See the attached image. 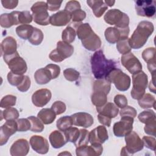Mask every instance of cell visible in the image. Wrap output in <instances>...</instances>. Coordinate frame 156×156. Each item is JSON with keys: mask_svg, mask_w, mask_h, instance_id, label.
Returning <instances> with one entry per match:
<instances>
[{"mask_svg": "<svg viewBox=\"0 0 156 156\" xmlns=\"http://www.w3.org/2000/svg\"><path fill=\"white\" fill-rule=\"evenodd\" d=\"M91 71L96 79H104L116 68V62L106 58L102 50L96 51L91 58Z\"/></svg>", "mask_w": 156, "mask_h": 156, "instance_id": "6da1fadb", "label": "cell"}, {"mask_svg": "<svg viewBox=\"0 0 156 156\" xmlns=\"http://www.w3.org/2000/svg\"><path fill=\"white\" fill-rule=\"evenodd\" d=\"M154 29L152 23L147 21L140 22L129 39L131 48L138 49L143 47L149 37L152 34Z\"/></svg>", "mask_w": 156, "mask_h": 156, "instance_id": "7a4b0ae2", "label": "cell"}, {"mask_svg": "<svg viewBox=\"0 0 156 156\" xmlns=\"http://www.w3.org/2000/svg\"><path fill=\"white\" fill-rule=\"evenodd\" d=\"M105 79L109 82L114 83L116 88L121 91L127 90L130 85V77L118 68L112 70Z\"/></svg>", "mask_w": 156, "mask_h": 156, "instance_id": "3957f363", "label": "cell"}, {"mask_svg": "<svg viewBox=\"0 0 156 156\" xmlns=\"http://www.w3.org/2000/svg\"><path fill=\"white\" fill-rule=\"evenodd\" d=\"M133 88L131 96L133 99L139 100L145 93L147 85V76L143 72L140 71L132 76Z\"/></svg>", "mask_w": 156, "mask_h": 156, "instance_id": "277c9868", "label": "cell"}, {"mask_svg": "<svg viewBox=\"0 0 156 156\" xmlns=\"http://www.w3.org/2000/svg\"><path fill=\"white\" fill-rule=\"evenodd\" d=\"M126 147L121 149V155H132L142 150L144 147L143 140L135 132H130L125 136Z\"/></svg>", "mask_w": 156, "mask_h": 156, "instance_id": "5b68a950", "label": "cell"}, {"mask_svg": "<svg viewBox=\"0 0 156 156\" xmlns=\"http://www.w3.org/2000/svg\"><path fill=\"white\" fill-rule=\"evenodd\" d=\"M105 21L110 25H115L116 27L124 28L129 26V18L127 14L118 9L109 10L104 15Z\"/></svg>", "mask_w": 156, "mask_h": 156, "instance_id": "8992f818", "label": "cell"}, {"mask_svg": "<svg viewBox=\"0 0 156 156\" xmlns=\"http://www.w3.org/2000/svg\"><path fill=\"white\" fill-rule=\"evenodd\" d=\"M32 17L35 23L41 26L50 23V17L48 12L47 4L43 1L37 2L31 7Z\"/></svg>", "mask_w": 156, "mask_h": 156, "instance_id": "52a82bcc", "label": "cell"}, {"mask_svg": "<svg viewBox=\"0 0 156 156\" xmlns=\"http://www.w3.org/2000/svg\"><path fill=\"white\" fill-rule=\"evenodd\" d=\"M73 52L74 48L71 44L59 41L57 43V48L51 51L49 57L51 60L55 62H60L71 56Z\"/></svg>", "mask_w": 156, "mask_h": 156, "instance_id": "ba28073f", "label": "cell"}, {"mask_svg": "<svg viewBox=\"0 0 156 156\" xmlns=\"http://www.w3.org/2000/svg\"><path fill=\"white\" fill-rule=\"evenodd\" d=\"M4 62L9 66L10 71L16 74H23L27 71V66L25 60L21 57L17 52L15 54L4 57Z\"/></svg>", "mask_w": 156, "mask_h": 156, "instance_id": "9c48e42d", "label": "cell"}, {"mask_svg": "<svg viewBox=\"0 0 156 156\" xmlns=\"http://www.w3.org/2000/svg\"><path fill=\"white\" fill-rule=\"evenodd\" d=\"M156 1L153 0H138L135 2V9L138 15L153 17L155 14Z\"/></svg>", "mask_w": 156, "mask_h": 156, "instance_id": "30bf717a", "label": "cell"}, {"mask_svg": "<svg viewBox=\"0 0 156 156\" xmlns=\"http://www.w3.org/2000/svg\"><path fill=\"white\" fill-rule=\"evenodd\" d=\"M133 118L130 116H121L119 121L113 125V133L118 137L125 136L133 129Z\"/></svg>", "mask_w": 156, "mask_h": 156, "instance_id": "8fae6325", "label": "cell"}, {"mask_svg": "<svg viewBox=\"0 0 156 156\" xmlns=\"http://www.w3.org/2000/svg\"><path fill=\"white\" fill-rule=\"evenodd\" d=\"M129 34V27L124 28L110 27L105 30V37L108 42L114 44L120 40L127 38Z\"/></svg>", "mask_w": 156, "mask_h": 156, "instance_id": "7c38bea8", "label": "cell"}, {"mask_svg": "<svg viewBox=\"0 0 156 156\" xmlns=\"http://www.w3.org/2000/svg\"><path fill=\"white\" fill-rule=\"evenodd\" d=\"M121 63L132 74L137 73L142 69V65L140 60L130 52L121 56Z\"/></svg>", "mask_w": 156, "mask_h": 156, "instance_id": "4fadbf2b", "label": "cell"}, {"mask_svg": "<svg viewBox=\"0 0 156 156\" xmlns=\"http://www.w3.org/2000/svg\"><path fill=\"white\" fill-rule=\"evenodd\" d=\"M18 130V125L15 120H8L1 127L0 145L5 144L9 137Z\"/></svg>", "mask_w": 156, "mask_h": 156, "instance_id": "5bb4252c", "label": "cell"}, {"mask_svg": "<svg viewBox=\"0 0 156 156\" xmlns=\"http://www.w3.org/2000/svg\"><path fill=\"white\" fill-rule=\"evenodd\" d=\"M51 92L46 88L37 90L32 96V101L34 105L43 107L46 105L51 99Z\"/></svg>", "mask_w": 156, "mask_h": 156, "instance_id": "9a60e30c", "label": "cell"}, {"mask_svg": "<svg viewBox=\"0 0 156 156\" xmlns=\"http://www.w3.org/2000/svg\"><path fill=\"white\" fill-rule=\"evenodd\" d=\"M108 138L105 127L99 126L89 133V142L92 144H102Z\"/></svg>", "mask_w": 156, "mask_h": 156, "instance_id": "2e32d148", "label": "cell"}, {"mask_svg": "<svg viewBox=\"0 0 156 156\" xmlns=\"http://www.w3.org/2000/svg\"><path fill=\"white\" fill-rule=\"evenodd\" d=\"M32 149L40 154H46L49 151V143L48 140L39 135L32 136L29 141Z\"/></svg>", "mask_w": 156, "mask_h": 156, "instance_id": "e0dca14e", "label": "cell"}, {"mask_svg": "<svg viewBox=\"0 0 156 156\" xmlns=\"http://www.w3.org/2000/svg\"><path fill=\"white\" fill-rule=\"evenodd\" d=\"M73 125L85 128L90 127L93 124V116L85 112L76 113L71 116Z\"/></svg>", "mask_w": 156, "mask_h": 156, "instance_id": "ac0fdd59", "label": "cell"}, {"mask_svg": "<svg viewBox=\"0 0 156 156\" xmlns=\"http://www.w3.org/2000/svg\"><path fill=\"white\" fill-rule=\"evenodd\" d=\"M103 147L101 144H92L91 146L82 145L77 147L76 153L77 156L100 155L102 153Z\"/></svg>", "mask_w": 156, "mask_h": 156, "instance_id": "d6986e66", "label": "cell"}, {"mask_svg": "<svg viewBox=\"0 0 156 156\" xmlns=\"http://www.w3.org/2000/svg\"><path fill=\"white\" fill-rule=\"evenodd\" d=\"M29 151V144L26 139H19L15 141L10 149L12 156L26 155Z\"/></svg>", "mask_w": 156, "mask_h": 156, "instance_id": "ffe728a7", "label": "cell"}, {"mask_svg": "<svg viewBox=\"0 0 156 156\" xmlns=\"http://www.w3.org/2000/svg\"><path fill=\"white\" fill-rule=\"evenodd\" d=\"M1 48L3 58L11 56L17 52L16 41L12 37H6L1 42Z\"/></svg>", "mask_w": 156, "mask_h": 156, "instance_id": "44dd1931", "label": "cell"}, {"mask_svg": "<svg viewBox=\"0 0 156 156\" xmlns=\"http://www.w3.org/2000/svg\"><path fill=\"white\" fill-rule=\"evenodd\" d=\"M71 19V13L65 10H60L50 17V23L52 26H63L66 25Z\"/></svg>", "mask_w": 156, "mask_h": 156, "instance_id": "7402d4cb", "label": "cell"}, {"mask_svg": "<svg viewBox=\"0 0 156 156\" xmlns=\"http://www.w3.org/2000/svg\"><path fill=\"white\" fill-rule=\"evenodd\" d=\"M20 12L13 11L10 13H3L0 16V24L1 27L9 28L13 25L19 24L18 16Z\"/></svg>", "mask_w": 156, "mask_h": 156, "instance_id": "603a6c76", "label": "cell"}, {"mask_svg": "<svg viewBox=\"0 0 156 156\" xmlns=\"http://www.w3.org/2000/svg\"><path fill=\"white\" fill-rule=\"evenodd\" d=\"M82 45L88 50L93 51L99 49L101 46L100 38L93 31L85 39L81 40Z\"/></svg>", "mask_w": 156, "mask_h": 156, "instance_id": "cb8c5ba5", "label": "cell"}, {"mask_svg": "<svg viewBox=\"0 0 156 156\" xmlns=\"http://www.w3.org/2000/svg\"><path fill=\"white\" fill-rule=\"evenodd\" d=\"M49 139L52 146L55 149L62 147L68 142L64 132L60 130L53 131L50 134Z\"/></svg>", "mask_w": 156, "mask_h": 156, "instance_id": "d4e9b609", "label": "cell"}, {"mask_svg": "<svg viewBox=\"0 0 156 156\" xmlns=\"http://www.w3.org/2000/svg\"><path fill=\"white\" fill-rule=\"evenodd\" d=\"M34 78L38 84L43 85L50 82L52 79V76L50 70L45 66L36 71L34 74Z\"/></svg>", "mask_w": 156, "mask_h": 156, "instance_id": "484cf974", "label": "cell"}, {"mask_svg": "<svg viewBox=\"0 0 156 156\" xmlns=\"http://www.w3.org/2000/svg\"><path fill=\"white\" fill-rule=\"evenodd\" d=\"M96 110L99 114L107 116L111 118H115L119 112L118 107L112 102H107L101 107H96Z\"/></svg>", "mask_w": 156, "mask_h": 156, "instance_id": "4316f807", "label": "cell"}, {"mask_svg": "<svg viewBox=\"0 0 156 156\" xmlns=\"http://www.w3.org/2000/svg\"><path fill=\"white\" fill-rule=\"evenodd\" d=\"M87 3L92 9L94 15L98 17H101L107 9L108 6L103 1H87Z\"/></svg>", "mask_w": 156, "mask_h": 156, "instance_id": "83f0119b", "label": "cell"}, {"mask_svg": "<svg viewBox=\"0 0 156 156\" xmlns=\"http://www.w3.org/2000/svg\"><path fill=\"white\" fill-rule=\"evenodd\" d=\"M56 114L52 108H43L37 115V117L44 124L52 123L56 118Z\"/></svg>", "mask_w": 156, "mask_h": 156, "instance_id": "f1b7e54d", "label": "cell"}, {"mask_svg": "<svg viewBox=\"0 0 156 156\" xmlns=\"http://www.w3.org/2000/svg\"><path fill=\"white\" fill-rule=\"evenodd\" d=\"M34 27L29 24H21L16 28V34L23 40L29 39L32 35Z\"/></svg>", "mask_w": 156, "mask_h": 156, "instance_id": "f546056e", "label": "cell"}, {"mask_svg": "<svg viewBox=\"0 0 156 156\" xmlns=\"http://www.w3.org/2000/svg\"><path fill=\"white\" fill-rule=\"evenodd\" d=\"M111 88L110 82L107 79H98L93 85V91H98L104 93L108 94Z\"/></svg>", "mask_w": 156, "mask_h": 156, "instance_id": "4dcf8cb0", "label": "cell"}, {"mask_svg": "<svg viewBox=\"0 0 156 156\" xmlns=\"http://www.w3.org/2000/svg\"><path fill=\"white\" fill-rule=\"evenodd\" d=\"M138 104L143 108L154 107L155 109V99L151 94L146 93L138 100Z\"/></svg>", "mask_w": 156, "mask_h": 156, "instance_id": "1f68e13d", "label": "cell"}, {"mask_svg": "<svg viewBox=\"0 0 156 156\" xmlns=\"http://www.w3.org/2000/svg\"><path fill=\"white\" fill-rule=\"evenodd\" d=\"M77 27V35L80 40L85 39L90 34L93 30L88 23H79Z\"/></svg>", "mask_w": 156, "mask_h": 156, "instance_id": "d6a6232c", "label": "cell"}, {"mask_svg": "<svg viewBox=\"0 0 156 156\" xmlns=\"http://www.w3.org/2000/svg\"><path fill=\"white\" fill-rule=\"evenodd\" d=\"M107 95L104 93L94 91L91 95V102L96 107H101L107 103Z\"/></svg>", "mask_w": 156, "mask_h": 156, "instance_id": "836d02e7", "label": "cell"}, {"mask_svg": "<svg viewBox=\"0 0 156 156\" xmlns=\"http://www.w3.org/2000/svg\"><path fill=\"white\" fill-rule=\"evenodd\" d=\"M138 119L145 124L156 121L155 113L152 110H145L138 115Z\"/></svg>", "mask_w": 156, "mask_h": 156, "instance_id": "e575fe53", "label": "cell"}, {"mask_svg": "<svg viewBox=\"0 0 156 156\" xmlns=\"http://www.w3.org/2000/svg\"><path fill=\"white\" fill-rule=\"evenodd\" d=\"M73 126V121L71 116H65L60 118L57 121V129L64 132Z\"/></svg>", "mask_w": 156, "mask_h": 156, "instance_id": "d590c367", "label": "cell"}, {"mask_svg": "<svg viewBox=\"0 0 156 156\" xmlns=\"http://www.w3.org/2000/svg\"><path fill=\"white\" fill-rule=\"evenodd\" d=\"M30 122V130L34 132H41L44 130V125L43 122L38 118L30 116L27 118Z\"/></svg>", "mask_w": 156, "mask_h": 156, "instance_id": "8d00e7d4", "label": "cell"}, {"mask_svg": "<svg viewBox=\"0 0 156 156\" xmlns=\"http://www.w3.org/2000/svg\"><path fill=\"white\" fill-rule=\"evenodd\" d=\"M1 120L4 118L6 121L8 120H15L19 117L18 111L13 107L7 108L4 111H1Z\"/></svg>", "mask_w": 156, "mask_h": 156, "instance_id": "74e56055", "label": "cell"}, {"mask_svg": "<svg viewBox=\"0 0 156 156\" xmlns=\"http://www.w3.org/2000/svg\"><path fill=\"white\" fill-rule=\"evenodd\" d=\"M68 141L75 144L80 134V129L77 127H71L63 132Z\"/></svg>", "mask_w": 156, "mask_h": 156, "instance_id": "f35d334b", "label": "cell"}, {"mask_svg": "<svg viewBox=\"0 0 156 156\" xmlns=\"http://www.w3.org/2000/svg\"><path fill=\"white\" fill-rule=\"evenodd\" d=\"M76 35V32L74 28L71 26H68L63 32L62 38L63 41L68 43H71L73 42L75 40Z\"/></svg>", "mask_w": 156, "mask_h": 156, "instance_id": "ab89813d", "label": "cell"}, {"mask_svg": "<svg viewBox=\"0 0 156 156\" xmlns=\"http://www.w3.org/2000/svg\"><path fill=\"white\" fill-rule=\"evenodd\" d=\"M43 39V34L42 31L37 27H34L33 33L29 39V41L33 45H38L41 44Z\"/></svg>", "mask_w": 156, "mask_h": 156, "instance_id": "60d3db41", "label": "cell"}, {"mask_svg": "<svg viewBox=\"0 0 156 156\" xmlns=\"http://www.w3.org/2000/svg\"><path fill=\"white\" fill-rule=\"evenodd\" d=\"M116 48L122 54H126L130 52L132 48L129 44V39L127 38L119 40L116 44Z\"/></svg>", "mask_w": 156, "mask_h": 156, "instance_id": "b9f144b4", "label": "cell"}, {"mask_svg": "<svg viewBox=\"0 0 156 156\" xmlns=\"http://www.w3.org/2000/svg\"><path fill=\"white\" fill-rule=\"evenodd\" d=\"M144 60L147 63L155 62V48H148L144 49L142 53Z\"/></svg>", "mask_w": 156, "mask_h": 156, "instance_id": "7bdbcfd3", "label": "cell"}, {"mask_svg": "<svg viewBox=\"0 0 156 156\" xmlns=\"http://www.w3.org/2000/svg\"><path fill=\"white\" fill-rule=\"evenodd\" d=\"M89 143V132L87 130L81 129H80V134L79 138L74 144L76 147L82 146V145H87Z\"/></svg>", "mask_w": 156, "mask_h": 156, "instance_id": "ee69618b", "label": "cell"}, {"mask_svg": "<svg viewBox=\"0 0 156 156\" xmlns=\"http://www.w3.org/2000/svg\"><path fill=\"white\" fill-rule=\"evenodd\" d=\"M23 74H16L10 71L7 74V80L10 84L13 86L18 87L21 84L24 79Z\"/></svg>", "mask_w": 156, "mask_h": 156, "instance_id": "f6af8a7d", "label": "cell"}, {"mask_svg": "<svg viewBox=\"0 0 156 156\" xmlns=\"http://www.w3.org/2000/svg\"><path fill=\"white\" fill-rule=\"evenodd\" d=\"M16 100V96L12 94L6 95L4 96L1 100L0 106L1 108H5L10 107L15 105Z\"/></svg>", "mask_w": 156, "mask_h": 156, "instance_id": "bcb514c9", "label": "cell"}, {"mask_svg": "<svg viewBox=\"0 0 156 156\" xmlns=\"http://www.w3.org/2000/svg\"><path fill=\"white\" fill-rule=\"evenodd\" d=\"M63 75L67 80L73 82L78 80L80 74L73 68H67L63 71Z\"/></svg>", "mask_w": 156, "mask_h": 156, "instance_id": "7dc6e473", "label": "cell"}, {"mask_svg": "<svg viewBox=\"0 0 156 156\" xmlns=\"http://www.w3.org/2000/svg\"><path fill=\"white\" fill-rule=\"evenodd\" d=\"M33 20L32 15H30L29 11H23L20 12L18 16L19 24H29L32 22Z\"/></svg>", "mask_w": 156, "mask_h": 156, "instance_id": "c3c4849f", "label": "cell"}, {"mask_svg": "<svg viewBox=\"0 0 156 156\" xmlns=\"http://www.w3.org/2000/svg\"><path fill=\"white\" fill-rule=\"evenodd\" d=\"M18 125V131L26 132L30 129V122L28 118L19 119L16 121Z\"/></svg>", "mask_w": 156, "mask_h": 156, "instance_id": "681fc988", "label": "cell"}, {"mask_svg": "<svg viewBox=\"0 0 156 156\" xmlns=\"http://www.w3.org/2000/svg\"><path fill=\"white\" fill-rule=\"evenodd\" d=\"M71 19L74 23H80L82 20H83L86 17V13L81 10L79 9L74 12H73L71 14Z\"/></svg>", "mask_w": 156, "mask_h": 156, "instance_id": "f907efd6", "label": "cell"}, {"mask_svg": "<svg viewBox=\"0 0 156 156\" xmlns=\"http://www.w3.org/2000/svg\"><path fill=\"white\" fill-rule=\"evenodd\" d=\"M51 108L54 111V112L57 115H58L65 112L66 107L64 102L58 101H55L52 105Z\"/></svg>", "mask_w": 156, "mask_h": 156, "instance_id": "816d5d0a", "label": "cell"}, {"mask_svg": "<svg viewBox=\"0 0 156 156\" xmlns=\"http://www.w3.org/2000/svg\"><path fill=\"white\" fill-rule=\"evenodd\" d=\"M121 116H130L134 118L136 116V110L132 107L126 106L120 111Z\"/></svg>", "mask_w": 156, "mask_h": 156, "instance_id": "f5cc1de1", "label": "cell"}, {"mask_svg": "<svg viewBox=\"0 0 156 156\" xmlns=\"http://www.w3.org/2000/svg\"><path fill=\"white\" fill-rule=\"evenodd\" d=\"M142 140H143L144 146H145V147H146L147 148L151 149L154 151H155L156 140H155V138L151 137V136H143Z\"/></svg>", "mask_w": 156, "mask_h": 156, "instance_id": "db71d44e", "label": "cell"}, {"mask_svg": "<svg viewBox=\"0 0 156 156\" xmlns=\"http://www.w3.org/2000/svg\"><path fill=\"white\" fill-rule=\"evenodd\" d=\"M114 102L118 107L121 108L127 105V99L126 96L122 94L116 95L114 98Z\"/></svg>", "mask_w": 156, "mask_h": 156, "instance_id": "11a10c76", "label": "cell"}, {"mask_svg": "<svg viewBox=\"0 0 156 156\" xmlns=\"http://www.w3.org/2000/svg\"><path fill=\"white\" fill-rule=\"evenodd\" d=\"M79 9H80V4L77 1H70L68 2L65 8V10L69 12L71 14Z\"/></svg>", "mask_w": 156, "mask_h": 156, "instance_id": "9f6ffc18", "label": "cell"}, {"mask_svg": "<svg viewBox=\"0 0 156 156\" xmlns=\"http://www.w3.org/2000/svg\"><path fill=\"white\" fill-rule=\"evenodd\" d=\"M30 87V79L27 76H24L23 82L17 87V89L21 92L27 91Z\"/></svg>", "mask_w": 156, "mask_h": 156, "instance_id": "6f0895ef", "label": "cell"}, {"mask_svg": "<svg viewBox=\"0 0 156 156\" xmlns=\"http://www.w3.org/2000/svg\"><path fill=\"white\" fill-rule=\"evenodd\" d=\"M46 66L50 70L52 76V79H56L59 76L60 73V68L59 66L55 64H49Z\"/></svg>", "mask_w": 156, "mask_h": 156, "instance_id": "680465c9", "label": "cell"}, {"mask_svg": "<svg viewBox=\"0 0 156 156\" xmlns=\"http://www.w3.org/2000/svg\"><path fill=\"white\" fill-rule=\"evenodd\" d=\"M155 127H156V121L146 124L145 127L144 128L145 133L148 135H153L154 136H155V132H156Z\"/></svg>", "mask_w": 156, "mask_h": 156, "instance_id": "91938a15", "label": "cell"}, {"mask_svg": "<svg viewBox=\"0 0 156 156\" xmlns=\"http://www.w3.org/2000/svg\"><path fill=\"white\" fill-rule=\"evenodd\" d=\"M62 1H48L46 2L48 9L50 11H56L60 7Z\"/></svg>", "mask_w": 156, "mask_h": 156, "instance_id": "94428289", "label": "cell"}, {"mask_svg": "<svg viewBox=\"0 0 156 156\" xmlns=\"http://www.w3.org/2000/svg\"><path fill=\"white\" fill-rule=\"evenodd\" d=\"M1 3L4 8L8 9H13L17 6L18 1L16 0H5L1 1Z\"/></svg>", "mask_w": 156, "mask_h": 156, "instance_id": "6125c7cd", "label": "cell"}, {"mask_svg": "<svg viewBox=\"0 0 156 156\" xmlns=\"http://www.w3.org/2000/svg\"><path fill=\"white\" fill-rule=\"evenodd\" d=\"M98 118L100 123L107 127H110L111 124V118L99 113L98 115Z\"/></svg>", "mask_w": 156, "mask_h": 156, "instance_id": "be15d7a7", "label": "cell"}, {"mask_svg": "<svg viewBox=\"0 0 156 156\" xmlns=\"http://www.w3.org/2000/svg\"><path fill=\"white\" fill-rule=\"evenodd\" d=\"M154 83H155V80H152L150 82L149 84V90L153 92L154 93H155V86H154Z\"/></svg>", "mask_w": 156, "mask_h": 156, "instance_id": "e7e4bbea", "label": "cell"}, {"mask_svg": "<svg viewBox=\"0 0 156 156\" xmlns=\"http://www.w3.org/2000/svg\"><path fill=\"white\" fill-rule=\"evenodd\" d=\"M105 3L107 5V6H110V7H112L113 5V4H115V1H104Z\"/></svg>", "mask_w": 156, "mask_h": 156, "instance_id": "03108f58", "label": "cell"}, {"mask_svg": "<svg viewBox=\"0 0 156 156\" xmlns=\"http://www.w3.org/2000/svg\"><path fill=\"white\" fill-rule=\"evenodd\" d=\"M59 155H71V154L70 153L68 152L67 151H65L64 153H63V152H62V153L59 154Z\"/></svg>", "mask_w": 156, "mask_h": 156, "instance_id": "003e7915", "label": "cell"}]
</instances>
